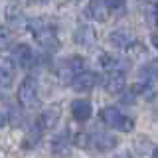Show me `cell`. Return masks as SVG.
<instances>
[{
    "mask_svg": "<svg viewBox=\"0 0 158 158\" xmlns=\"http://www.w3.org/2000/svg\"><path fill=\"white\" fill-rule=\"evenodd\" d=\"M28 30L34 36V40L46 49H56L59 48V38H57V28L49 18H34L28 22Z\"/></svg>",
    "mask_w": 158,
    "mask_h": 158,
    "instance_id": "obj_1",
    "label": "cell"
},
{
    "mask_svg": "<svg viewBox=\"0 0 158 158\" xmlns=\"http://www.w3.org/2000/svg\"><path fill=\"white\" fill-rule=\"evenodd\" d=\"M73 144H77L83 150H95V152H107L113 146H117V138L109 132H87V131H79L75 132V136L71 138Z\"/></svg>",
    "mask_w": 158,
    "mask_h": 158,
    "instance_id": "obj_2",
    "label": "cell"
},
{
    "mask_svg": "<svg viewBox=\"0 0 158 158\" xmlns=\"http://www.w3.org/2000/svg\"><path fill=\"white\" fill-rule=\"evenodd\" d=\"M99 118H101V123H105V127L117 128L121 132H131L135 128V121L115 107H103L99 111Z\"/></svg>",
    "mask_w": 158,
    "mask_h": 158,
    "instance_id": "obj_3",
    "label": "cell"
},
{
    "mask_svg": "<svg viewBox=\"0 0 158 158\" xmlns=\"http://www.w3.org/2000/svg\"><path fill=\"white\" fill-rule=\"evenodd\" d=\"M81 71H85V59L79 57V56H69V57H63L61 61H57L56 65V75L61 83H69L75 79Z\"/></svg>",
    "mask_w": 158,
    "mask_h": 158,
    "instance_id": "obj_4",
    "label": "cell"
},
{
    "mask_svg": "<svg viewBox=\"0 0 158 158\" xmlns=\"http://www.w3.org/2000/svg\"><path fill=\"white\" fill-rule=\"evenodd\" d=\"M16 97H18V103L24 109L38 107V103H40V87H38V81L34 77H24L22 83H20V87H18V91H16Z\"/></svg>",
    "mask_w": 158,
    "mask_h": 158,
    "instance_id": "obj_5",
    "label": "cell"
},
{
    "mask_svg": "<svg viewBox=\"0 0 158 158\" xmlns=\"http://www.w3.org/2000/svg\"><path fill=\"white\" fill-rule=\"evenodd\" d=\"M14 77H16V63H14V59L0 56V97L6 95Z\"/></svg>",
    "mask_w": 158,
    "mask_h": 158,
    "instance_id": "obj_6",
    "label": "cell"
},
{
    "mask_svg": "<svg viewBox=\"0 0 158 158\" xmlns=\"http://www.w3.org/2000/svg\"><path fill=\"white\" fill-rule=\"evenodd\" d=\"M12 56H14V63H16L18 67H22V69H32L38 63L36 52H34L30 46H26V44H18V46L14 48Z\"/></svg>",
    "mask_w": 158,
    "mask_h": 158,
    "instance_id": "obj_7",
    "label": "cell"
},
{
    "mask_svg": "<svg viewBox=\"0 0 158 158\" xmlns=\"http://www.w3.org/2000/svg\"><path fill=\"white\" fill-rule=\"evenodd\" d=\"M109 42H111L117 49L128 52V49H131V48L136 44V38L132 36L131 30H127V28H118V30H113V32L109 34Z\"/></svg>",
    "mask_w": 158,
    "mask_h": 158,
    "instance_id": "obj_8",
    "label": "cell"
},
{
    "mask_svg": "<svg viewBox=\"0 0 158 158\" xmlns=\"http://www.w3.org/2000/svg\"><path fill=\"white\" fill-rule=\"evenodd\" d=\"M111 14L107 0H89V4L85 6V16L89 20H95V22H105Z\"/></svg>",
    "mask_w": 158,
    "mask_h": 158,
    "instance_id": "obj_9",
    "label": "cell"
},
{
    "mask_svg": "<svg viewBox=\"0 0 158 158\" xmlns=\"http://www.w3.org/2000/svg\"><path fill=\"white\" fill-rule=\"evenodd\" d=\"M101 85L109 93H121L127 85L125 71H105V75L101 79Z\"/></svg>",
    "mask_w": 158,
    "mask_h": 158,
    "instance_id": "obj_10",
    "label": "cell"
},
{
    "mask_svg": "<svg viewBox=\"0 0 158 158\" xmlns=\"http://www.w3.org/2000/svg\"><path fill=\"white\" fill-rule=\"evenodd\" d=\"M73 40H75L79 46L89 48L97 42V32H95V28L89 26V24H81V26H77L75 34H73Z\"/></svg>",
    "mask_w": 158,
    "mask_h": 158,
    "instance_id": "obj_11",
    "label": "cell"
},
{
    "mask_svg": "<svg viewBox=\"0 0 158 158\" xmlns=\"http://www.w3.org/2000/svg\"><path fill=\"white\" fill-rule=\"evenodd\" d=\"M95 83H97V75L93 71H81L79 75L73 79L69 85H71L75 91H79V93H85V91H91L93 87H95Z\"/></svg>",
    "mask_w": 158,
    "mask_h": 158,
    "instance_id": "obj_12",
    "label": "cell"
},
{
    "mask_svg": "<svg viewBox=\"0 0 158 158\" xmlns=\"http://www.w3.org/2000/svg\"><path fill=\"white\" fill-rule=\"evenodd\" d=\"M71 148H73V140L67 135H57L52 140V154L57 158H65L71 154Z\"/></svg>",
    "mask_w": 158,
    "mask_h": 158,
    "instance_id": "obj_13",
    "label": "cell"
},
{
    "mask_svg": "<svg viewBox=\"0 0 158 158\" xmlns=\"http://www.w3.org/2000/svg\"><path fill=\"white\" fill-rule=\"evenodd\" d=\"M71 115L75 121L83 123V121H89L93 115V107L91 103L87 101V99H75V101L71 103Z\"/></svg>",
    "mask_w": 158,
    "mask_h": 158,
    "instance_id": "obj_14",
    "label": "cell"
},
{
    "mask_svg": "<svg viewBox=\"0 0 158 158\" xmlns=\"http://www.w3.org/2000/svg\"><path fill=\"white\" fill-rule=\"evenodd\" d=\"M57 121H59V111H56V109H48V111H44L42 115L38 117V121H36V125H34V127H36L38 131L46 132V131L56 128Z\"/></svg>",
    "mask_w": 158,
    "mask_h": 158,
    "instance_id": "obj_15",
    "label": "cell"
},
{
    "mask_svg": "<svg viewBox=\"0 0 158 158\" xmlns=\"http://www.w3.org/2000/svg\"><path fill=\"white\" fill-rule=\"evenodd\" d=\"M99 63L105 71H125L127 61L121 56H115V53H103L99 57Z\"/></svg>",
    "mask_w": 158,
    "mask_h": 158,
    "instance_id": "obj_16",
    "label": "cell"
},
{
    "mask_svg": "<svg viewBox=\"0 0 158 158\" xmlns=\"http://www.w3.org/2000/svg\"><path fill=\"white\" fill-rule=\"evenodd\" d=\"M6 18L10 20V24H14V26H22V28H28V18H24V14L20 12V6H10L6 10Z\"/></svg>",
    "mask_w": 158,
    "mask_h": 158,
    "instance_id": "obj_17",
    "label": "cell"
},
{
    "mask_svg": "<svg viewBox=\"0 0 158 158\" xmlns=\"http://www.w3.org/2000/svg\"><path fill=\"white\" fill-rule=\"evenodd\" d=\"M10 44H12V32H10L8 28L0 26V49L8 48Z\"/></svg>",
    "mask_w": 158,
    "mask_h": 158,
    "instance_id": "obj_18",
    "label": "cell"
},
{
    "mask_svg": "<svg viewBox=\"0 0 158 158\" xmlns=\"http://www.w3.org/2000/svg\"><path fill=\"white\" fill-rule=\"evenodd\" d=\"M125 2H127V0H107L109 8H111V10H117V12L125 10Z\"/></svg>",
    "mask_w": 158,
    "mask_h": 158,
    "instance_id": "obj_19",
    "label": "cell"
},
{
    "mask_svg": "<svg viewBox=\"0 0 158 158\" xmlns=\"http://www.w3.org/2000/svg\"><path fill=\"white\" fill-rule=\"evenodd\" d=\"M150 14H152V18H154V22L158 24V2H156V4H152V8H150Z\"/></svg>",
    "mask_w": 158,
    "mask_h": 158,
    "instance_id": "obj_20",
    "label": "cell"
},
{
    "mask_svg": "<svg viewBox=\"0 0 158 158\" xmlns=\"http://www.w3.org/2000/svg\"><path fill=\"white\" fill-rule=\"evenodd\" d=\"M10 2H12L14 6H24V4H28L30 0H10Z\"/></svg>",
    "mask_w": 158,
    "mask_h": 158,
    "instance_id": "obj_21",
    "label": "cell"
},
{
    "mask_svg": "<svg viewBox=\"0 0 158 158\" xmlns=\"http://www.w3.org/2000/svg\"><path fill=\"white\" fill-rule=\"evenodd\" d=\"M152 46H154L156 52H158V36H152Z\"/></svg>",
    "mask_w": 158,
    "mask_h": 158,
    "instance_id": "obj_22",
    "label": "cell"
},
{
    "mask_svg": "<svg viewBox=\"0 0 158 158\" xmlns=\"http://www.w3.org/2000/svg\"><path fill=\"white\" fill-rule=\"evenodd\" d=\"M32 2H36V4H48L49 0H32Z\"/></svg>",
    "mask_w": 158,
    "mask_h": 158,
    "instance_id": "obj_23",
    "label": "cell"
},
{
    "mask_svg": "<svg viewBox=\"0 0 158 158\" xmlns=\"http://www.w3.org/2000/svg\"><path fill=\"white\" fill-rule=\"evenodd\" d=\"M152 156H154V158H158V146L154 148V152H152Z\"/></svg>",
    "mask_w": 158,
    "mask_h": 158,
    "instance_id": "obj_24",
    "label": "cell"
},
{
    "mask_svg": "<svg viewBox=\"0 0 158 158\" xmlns=\"http://www.w3.org/2000/svg\"><path fill=\"white\" fill-rule=\"evenodd\" d=\"M4 125V117H2V113H0V127Z\"/></svg>",
    "mask_w": 158,
    "mask_h": 158,
    "instance_id": "obj_25",
    "label": "cell"
},
{
    "mask_svg": "<svg viewBox=\"0 0 158 158\" xmlns=\"http://www.w3.org/2000/svg\"><path fill=\"white\" fill-rule=\"evenodd\" d=\"M118 158H121V156H118ZM123 158H131V156H128V154H123Z\"/></svg>",
    "mask_w": 158,
    "mask_h": 158,
    "instance_id": "obj_26",
    "label": "cell"
}]
</instances>
